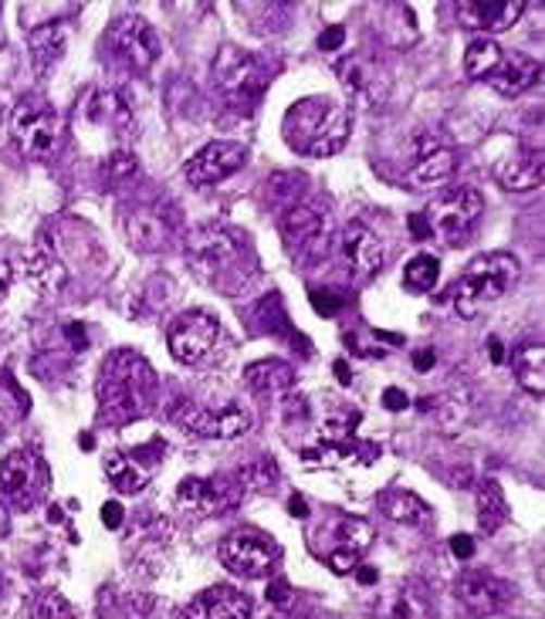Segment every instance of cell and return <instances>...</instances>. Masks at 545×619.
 Masks as SVG:
<instances>
[{"instance_id": "obj_20", "label": "cell", "mask_w": 545, "mask_h": 619, "mask_svg": "<svg viewBox=\"0 0 545 619\" xmlns=\"http://www.w3.org/2000/svg\"><path fill=\"white\" fill-rule=\"evenodd\" d=\"M245 160H248V152L240 143H224V139L210 143L187 163V179L194 187H210V183H221L231 173H237L245 166Z\"/></svg>"}, {"instance_id": "obj_28", "label": "cell", "mask_w": 545, "mask_h": 619, "mask_svg": "<svg viewBox=\"0 0 545 619\" xmlns=\"http://www.w3.org/2000/svg\"><path fill=\"white\" fill-rule=\"evenodd\" d=\"M420 410H434V413L441 417L444 430L454 433V430H461L465 420L471 417V393H468L465 386H450V389H444V393L434 396V399L423 396V399H420Z\"/></svg>"}, {"instance_id": "obj_19", "label": "cell", "mask_w": 545, "mask_h": 619, "mask_svg": "<svg viewBox=\"0 0 545 619\" xmlns=\"http://www.w3.org/2000/svg\"><path fill=\"white\" fill-rule=\"evenodd\" d=\"M336 75H339V82H343V88L349 91V96L370 102V106L383 102L386 91H389L386 69L380 65L376 58H370V54H349V58H343L339 65H336Z\"/></svg>"}, {"instance_id": "obj_29", "label": "cell", "mask_w": 545, "mask_h": 619, "mask_svg": "<svg viewBox=\"0 0 545 619\" xmlns=\"http://www.w3.org/2000/svg\"><path fill=\"white\" fill-rule=\"evenodd\" d=\"M383 619H434V606L420 585L407 582L383 599Z\"/></svg>"}, {"instance_id": "obj_43", "label": "cell", "mask_w": 545, "mask_h": 619, "mask_svg": "<svg viewBox=\"0 0 545 619\" xmlns=\"http://www.w3.org/2000/svg\"><path fill=\"white\" fill-rule=\"evenodd\" d=\"M268 599L275 603V606H288V603H292V585H288L285 579L271 582V585H268Z\"/></svg>"}, {"instance_id": "obj_21", "label": "cell", "mask_w": 545, "mask_h": 619, "mask_svg": "<svg viewBox=\"0 0 545 619\" xmlns=\"http://www.w3.org/2000/svg\"><path fill=\"white\" fill-rule=\"evenodd\" d=\"M339 255L346 261V268L352 271V277H370L383 268L386 251L383 240L367 227V224H349L339 237Z\"/></svg>"}, {"instance_id": "obj_7", "label": "cell", "mask_w": 545, "mask_h": 619, "mask_svg": "<svg viewBox=\"0 0 545 619\" xmlns=\"http://www.w3.org/2000/svg\"><path fill=\"white\" fill-rule=\"evenodd\" d=\"M179 213L170 200H139L133 207L123 210V234L129 240V247L143 255H157V251H170V247L179 240Z\"/></svg>"}, {"instance_id": "obj_15", "label": "cell", "mask_w": 545, "mask_h": 619, "mask_svg": "<svg viewBox=\"0 0 545 619\" xmlns=\"http://www.w3.org/2000/svg\"><path fill=\"white\" fill-rule=\"evenodd\" d=\"M325 234H329V213L319 200H292L282 213V237L292 251L298 255H319L325 251Z\"/></svg>"}, {"instance_id": "obj_41", "label": "cell", "mask_w": 545, "mask_h": 619, "mask_svg": "<svg viewBox=\"0 0 545 619\" xmlns=\"http://www.w3.org/2000/svg\"><path fill=\"white\" fill-rule=\"evenodd\" d=\"M312 308L322 315H336L343 308V298L336 292H312Z\"/></svg>"}, {"instance_id": "obj_24", "label": "cell", "mask_w": 545, "mask_h": 619, "mask_svg": "<svg viewBox=\"0 0 545 619\" xmlns=\"http://www.w3.org/2000/svg\"><path fill=\"white\" fill-rule=\"evenodd\" d=\"M542 176H545V160H542V146L535 149H519L511 157L495 163V179L501 183L505 190L511 194H529L542 187Z\"/></svg>"}, {"instance_id": "obj_30", "label": "cell", "mask_w": 545, "mask_h": 619, "mask_svg": "<svg viewBox=\"0 0 545 619\" xmlns=\"http://www.w3.org/2000/svg\"><path fill=\"white\" fill-rule=\"evenodd\" d=\"M511 366H515V380H519V386L542 399L545 396V349H542V343L519 346L511 356Z\"/></svg>"}, {"instance_id": "obj_38", "label": "cell", "mask_w": 545, "mask_h": 619, "mask_svg": "<svg viewBox=\"0 0 545 619\" xmlns=\"http://www.w3.org/2000/svg\"><path fill=\"white\" fill-rule=\"evenodd\" d=\"M441 277V261L434 255H417L407 268H404V288L410 292H434Z\"/></svg>"}, {"instance_id": "obj_25", "label": "cell", "mask_w": 545, "mask_h": 619, "mask_svg": "<svg viewBox=\"0 0 545 619\" xmlns=\"http://www.w3.org/2000/svg\"><path fill=\"white\" fill-rule=\"evenodd\" d=\"M542 78V61L529 58V54H501V61L495 65V72L484 78L498 96H522L525 88H532Z\"/></svg>"}, {"instance_id": "obj_27", "label": "cell", "mask_w": 545, "mask_h": 619, "mask_svg": "<svg viewBox=\"0 0 545 619\" xmlns=\"http://www.w3.org/2000/svg\"><path fill=\"white\" fill-rule=\"evenodd\" d=\"M248 386L261 396H288L292 386H295V373H292V366L282 362V359H264V362H255L248 366V373H245Z\"/></svg>"}, {"instance_id": "obj_18", "label": "cell", "mask_w": 545, "mask_h": 619, "mask_svg": "<svg viewBox=\"0 0 545 619\" xmlns=\"http://www.w3.org/2000/svg\"><path fill=\"white\" fill-rule=\"evenodd\" d=\"M454 596H458L474 616H492L501 612L511 599V585L484 569H468L454 582Z\"/></svg>"}, {"instance_id": "obj_48", "label": "cell", "mask_w": 545, "mask_h": 619, "mask_svg": "<svg viewBox=\"0 0 545 619\" xmlns=\"http://www.w3.org/2000/svg\"><path fill=\"white\" fill-rule=\"evenodd\" d=\"M11 285H14V268L4 258H0V298L11 292Z\"/></svg>"}, {"instance_id": "obj_49", "label": "cell", "mask_w": 545, "mask_h": 619, "mask_svg": "<svg viewBox=\"0 0 545 619\" xmlns=\"http://www.w3.org/2000/svg\"><path fill=\"white\" fill-rule=\"evenodd\" d=\"M410 231H413V237H417V240L428 237V234H431V227H428V216H423V213H410Z\"/></svg>"}, {"instance_id": "obj_12", "label": "cell", "mask_w": 545, "mask_h": 619, "mask_svg": "<svg viewBox=\"0 0 545 619\" xmlns=\"http://www.w3.org/2000/svg\"><path fill=\"white\" fill-rule=\"evenodd\" d=\"M319 535L329 538L325 545V566L336 572V575H349L359 569V559L362 552H367L376 538L373 524L362 521V518H349V515H339L329 521V529H319Z\"/></svg>"}, {"instance_id": "obj_52", "label": "cell", "mask_w": 545, "mask_h": 619, "mask_svg": "<svg viewBox=\"0 0 545 619\" xmlns=\"http://www.w3.org/2000/svg\"><path fill=\"white\" fill-rule=\"evenodd\" d=\"M356 579H359L362 585H373V582H376V569H356Z\"/></svg>"}, {"instance_id": "obj_1", "label": "cell", "mask_w": 545, "mask_h": 619, "mask_svg": "<svg viewBox=\"0 0 545 619\" xmlns=\"http://www.w3.org/2000/svg\"><path fill=\"white\" fill-rule=\"evenodd\" d=\"M153 389H157V376L139 352H133V349L112 352L102 366V376L96 386L99 417L112 426L133 423L149 410Z\"/></svg>"}, {"instance_id": "obj_36", "label": "cell", "mask_w": 545, "mask_h": 619, "mask_svg": "<svg viewBox=\"0 0 545 619\" xmlns=\"http://www.w3.org/2000/svg\"><path fill=\"white\" fill-rule=\"evenodd\" d=\"M501 48L492 38H474L465 51V75L468 78H488L501 61Z\"/></svg>"}, {"instance_id": "obj_37", "label": "cell", "mask_w": 545, "mask_h": 619, "mask_svg": "<svg viewBox=\"0 0 545 619\" xmlns=\"http://www.w3.org/2000/svg\"><path fill=\"white\" fill-rule=\"evenodd\" d=\"M278 478H282V471H278V463L271 457H258V460L245 463V468L237 471V481H240V487H245V491L248 487L251 491H275Z\"/></svg>"}, {"instance_id": "obj_2", "label": "cell", "mask_w": 545, "mask_h": 619, "mask_svg": "<svg viewBox=\"0 0 545 619\" xmlns=\"http://www.w3.org/2000/svg\"><path fill=\"white\" fill-rule=\"evenodd\" d=\"M349 129H352L349 106L329 96L301 99L282 119V136L288 149L301 152V157H336L349 143Z\"/></svg>"}, {"instance_id": "obj_22", "label": "cell", "mask_w": 545, "mask_h": 619, "mask_svg": "<svg viewBox=\"0 0 545 619\" xmlns=\"http://www.w3.org/2000/svg\"><path fill=\"white\" fill-rule=\"evenodd\" d=\"M522 11H525L522 0H465V4H458V21L468 30L495 35V30H505L519 21Z\"/></svg>"}, {"instance_id": "obj_39", "label": "cell", "mask_w": 545, "mask_h": 619, "mask_svg": "<svg viewBox=\"0 0 545 619\" xmlns=\"http://www.w3.org/2000/svg\"><path fill=\"white\" fill-rule=\"evenodd\" d=\"M35 619H78V612L62 593H41L35 603Z\"/></svg>"}, {"instance_id": "obj_6", "label": "cell", "mask_w": 545, "mask_h": 619, "mask_svg": "<svg viewBox=\"0 0 545 619\" xmlns=\"http://www.w3.org/2000/svg\"><path fill=\"white\" fill-rule=\"evenodd\" d=\"M62 115L41 96H24L11 112V139L27 160H48L62 146Z\"/></svg>"}, {"instance_id": "obj_17", "label": "cell", "mask_w": 545, "mask_h": 619, "mask_svg": "<svg viewBox=\"0 0 545 619\" xmlns=\"http://www.w3.org/2000/svg\"><path fill=\"white\" fill-rule=\"evenodd\" d=\"M45 484H48V468L32 450H14L0 463V491L17 508H32L45 494Z\"/></svg>"}, {"instance_id": "obj_33", "label": "cell", "mask_w": 545, "mask_h": 619, "mask_svg": "<svg viewBox=\"0 0 545 619\" xmlns=\"http://www.w3.org/2000/svg\"><path fill=\"white\" fill-rule=\"evenodd\" d=\"M92 119L102 122V126H112V129H129L133 126V109H129L123 91L106 88L92 99Z\"/></svg>"}, {"instance_id": "obj_45", "label": "cell", "mask_w": 545, "mask_h": 619, "mask_svg": "<svg viewBox=\"0 0 545 619\" xmlns=\"http://www.w3.org/2000/svg\"><path fill=\"white\" fill-rule=\"evenodd\" d=\"M102 524H106V529H119V524H123V505L106 502L102 505Z\"/></svg>"}, {"instance_id": "obj_53", "label": "cell", "mask_w": 545, "mask_h": 619, "mask_svg": "<svg viewBox=\"0 0 545 619\" xmlns=\"http://www.w3.org/2000/svg\"><path fill=\"white\" fill-rule=\"evenodd\" d=\"M336 376H339V383H343V386H349V380H352V376H349V369H346V362H343V359L336 362Z\"/></svg>"}, {"instance_id": "obj_23", "label": "cell", "mask_w": 545, "mask_h": 619, "mask_svg": "<svg viewBox=\"0 0 545 619\" xmlns=\"http://www.w3.org/2000/svg\"><path fill=\"white\" fill-rule=\"evenodd\" d=\"M179 619H251V603L231 585H210L194 603H187Z\"/></svg>"}, {"instance_id": "obj_44", "label": "cell", "mask_w": 545, "mask_h": 619, "mask_svg": "<svg viewBox=\"0 0 545 619\" xmlns=\"http://www.w3.org/2000/svg\"><path fill=\"white\" fill-rule=\"evenodd\" d=\"M407 404H410L407 393H404V389H397V386H389V389L383 393V407H386V410H393V413L404 410Z\"/></svg>"}, {"instance_id": "obj_4", "label": "cell", "mask_w": 545, "mask_h": 619, "mask_svg": "<svg viewBox=\"0 0 545 619\" xmlns=\"http://www.w3.org/2000/svg\"><path fill=\"white\" fill-rule=\"evenodd\" d=\"M187 258L194 274L210 285H224L227 277H240L245 258L251 261L248 237L227 224H203L187 237Z\"/></svg>"}, {"instance_id": "obj_47", "label": "cell", "mask_w": 545, "mask_h": 619, "mask_svg": "<svg viewBox=\"0 0 545 619\" xmlns=\"http://www.w3.org/2000/svg\"><path fill=\"white\" fill-rule=\"evenodd\" d=\"M434 362H437L434 349H417L413 352V369H417V373H428V369H434Z\"/></svg>"}, {"instance_id": "obj_13", "label": "cell", "mask_w": 545, "mask_h": 619, "mask_svg": "<svg viewBox=\"0 0 545 619\" xmlns=\"http://www.w3.org/2000/svg\"><path fill=\"white\" fill-rule=\"evenodd\" d=\"M240 494H245V487H240L237 478H224V474L187 478L176 487V505L190 518H210V515H224L227 508H234L240 502Z\"/></svg>"}, {"instance_id": "obj_8", "label": "cell", "mask_w": 545, "mask_h": 619, "mask_svg": "<svg viewBox=\"0 0 545 619\" xmlns=\"http://www.w3.org/2000/svg\"><path fill=\"white\" fill-rule=\"evenodd\" d=\"M481 213H484V197L474 187H450L447 194H441L428 210H423L431 234L447 247L465 244L471 237V231L478 227Z\"/></svg>"}, {"instance_id": "obj_31", "label": "cell", "mask_w": 545, "mask_h": 619, "mask_svg": "<svg viewBox=\"0 0 545 619\" xmlns=\"http://www.w3.org/2000/svg\"><path fill=\"white\" fill-rule=\"evenodd\" d=\"M376 508H380L383 518L397 521V524H423V521L431 518V508L423 505L417 494H410V491H386V494H380Z\"/></svg>"}, {"instance_id": "obj_34", "label": "cell", "mask_w": 545, "mask_h": 619, "mask_svg": "<svg viewBox=\"0 0 545 619\" xmlns=\"http://www.w3.org/2000/svg\"><path fill=\"white\" fill-rule=\"evenodd\" d=\"M65 54V30L58 24H45L32 35V61L38 72H48L54 61H62Z\"/></svg>"}, {"instance_id": "obj_46", "label": "cell", "mask_w": 545, "mask_h": 619, "mask_svg": "<svg viewBox=\"0 0 545 619\" xmlns=\"http://www.w3.org/2000/svg\"><path fill=\"white\" fill-rule=\"evenodd\" d=\"M450 552L458 555V559H471V555H474L471 535H454V538H450Z\"/></svg>"}, {"instance_id": "obj_9", "label": "cell", "mask_w": 545, "mask_h": 619, "mask_svg": "<svg viewBox=\"0 0 545 619\" xmlns=\"http://www.w3.org/2000/svg\"><path fill=\"white\" fill-rule=\"evenodd\" d=\"M454 166H458V152H454L441 136L420 133L410 139L407 163L400 166V183L407 190H431L454 173Z\"/></svg>"}, {"instance_id": "obj_26", "label": "cell", "mask_w": 545, "mask_h": 619, "mask_svg": "<svg viewBox=\"0 0 545 619\" xmlns=\"http://www.w3.org/2000/svg\"><path fill=\"white\" fill-rule=\"evenodd\" d=\"M27 277H32V285L41 292V295H58L69 282V268L65 261L58 258L54 244L51 240H38L32 251H27Z\"/></svg>"}, {"instance_id": "obj_5", "label": "cell", "mask_w": 545, "mask_h": 619, "mask_svg": "<svg viewBox=\"0 0 545 619\" xmlns=\"http://www.w3.org/2000/svg\"><path fill=\"white\" fill-rule=\"evenodd\" d=\"M210 72H214V88L221 91V99L237 112H251L268 88V65L258 54L237 45H224Z\"/></svg>"}, {"instance_id": "obj_3", "label": "cell", "mask_w": 545, "mask_h": 619, "mask_svg": "<svg viewBox=\"0 0 545 619\" xmlns=\"http://www.w3.org/2000/svg\"><path fill=\"white\" fill-rule=\"evenodd\" d=\"M522 264L508 251H492L474 258L465 274L454 282L450 295H454V308H458L461 319H478L481 312H488L492 305H498L519 282Z\"/></svg>"}, {"instance_id": "obj_16", "label": "cell", "mask_w": 545, "mask_h": 619, "mask_svg": "<svg viewBox=\"0 0 545 619\" xmlns=\"http://www.w3.org/2000/svg\"><path fill=\"white\" fill-rule=\"evenodd\" d=\"M109 45L133 72H149L160 58V35L146 17L126 14L109 27Z\"/></svg>"}, {"instance_id": "obj_11", "label": "cell", "mask_w": 545, "mask_h": 619, "mask_svg": "<svg viewBox=\"0 0 545 619\" xmlns=\"http://www.w3.org/2000/svg\"><path fill=\"white\" fill-rule=\"evenodd\" d=\"M221 338V322L218 315L203 312V308H194V312H184L176 315L170 332H166V343H170V352L176 362L184 366H200L210 359Z\"/></svg>"}, {"instance_id": "obj_10", "label": "cell", "mask_w": 545, "mask_h": 619, "mask_svg": "<svg viewBox=\"0 0 545 619\" xmlns=\"http://www.w3.org/2000/svg\"><path fill=\"white\" fill-rule=\"evenodd\" d=\"M278 542L258 529H237L221 542V562L240 579H264L278 566Z\"/></svg>"}, {"instance_id": "obj_51", "label": "cell", "mask_w": 545, "mask_h": 619, "mask_svg": "<svg viewBox=\"0 0 545 619\" xmlns=\"http://www.w3.org/2000/svg\"><path fill=\"white\" fill-rule=\"evenodd\" d=\"M288 508H292V515H295V518H306V515H309V508H306V498H298V494H295V498L288 502Z\"/></svg>"}, {"instance_id": "obj_42", "label": "cell", "mask_w": 545, "mask_h": 619, "mask_svg": "<svg viewBox=\"0 0 545 619\" xmlns=\"http://www.w3.org/2000/svg\"><path fill=\"white\" fill-rule=\"evenodd\" d=\"M343 45H346V27L343 24H332L329 30H322V38H319L322 51H339Z\"/></svg>"}, {"instance_id": "obj_32", "label": "cell", "mask_w": 545, "mask_h": 619, "mask_svg": "<svg viewBox=\"0 0 545 619\" xmlns=\"http://www.w3.org/2000/svg\"><path fill=\"white\" fill-rule=\"evenodd\" d=\"M508 521V505H505V494L498 487V481L484 478L478 484V524L488 535H495L501 524Z\"/></svg>"}, {"instance_id": "obj_14", "label": "cell", "mask_w": 545, "mask_h": 619, "mask_svg": "<svg viewBox=\"0 0 545 619\" xmlns=\"http://www.w3.org/2000/svg\"><path fill=\"white\" fill-rule=\"evenodd\" d=\"M173 420L184 426L194 437H207V441H237L251 430V413L240 407H197V404H179L173 410Z\"/></svg>"}, {"instance_id": "obj_40", "label": "cell", "mask_w": 545, "mask_h": 619, "mask_svg": "<svg viewBox=\"0 0 545 619\" xmlns=\"http://www.w3.org/2000/svg\"><path fill=\"white\" fill-rule=\"evenodd\" d=\"M133 176H136V157H129V152H115V157L109 160V179L126 183Z\"/></svg>"}, {"instance_id": "obj_54", "label": "cell", "mask_w": 545, "mask_h": 619, "mask_svg": "<svg viewBox=\"0 0 545 619\" xmlns=\"http://www.w3.org/2000/svg\"><path fill=\"white\" fill-rule=\"evenodd\" d=\"M8 529H11V518H8L4 505H0V538H4V535H8Z\"/></svg>"}, {"instance_id": "obj_50", "label": "cell", "mask_w": 545, "mask_h": 619, "mask_svg": "<svg viewBox=\"0 0 545 619\" xmlns=\"http://www.w3.org/2000/svg\"><path fill=\"white\" fill-rule=\"evenodd\" d=\"M488 356H492L495 366L505 362V346H501V338H488Z\"/></svg>"}, {"instance_id": "obj_35", "label": "cell", "mask_w": 545, "mask_h": 619, "mask_svg": "<svg viewBox=\"0 0 545 619\" xmlns=\"http://www.w3.org/2000/svg\"><path fill=\"white\" fill-rule=\"evenodd\" d=\"M106 478L112 481V487L119 494H139L149 481V471H143L133 457L112 454V457H106Z\"/></svg>"}]
</instances>
